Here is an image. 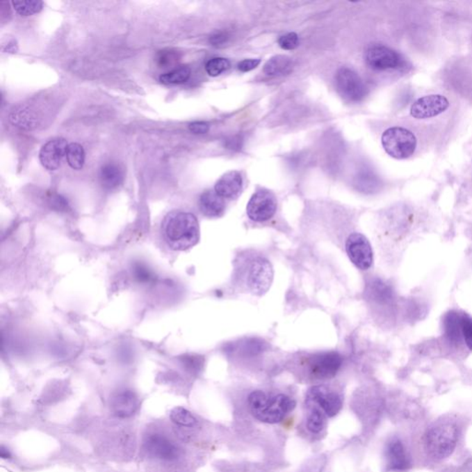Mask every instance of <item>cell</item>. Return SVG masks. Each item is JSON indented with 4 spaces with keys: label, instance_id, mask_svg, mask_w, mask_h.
I'll use <instances>...</instances> for the list:
<instances>
[{
    "label": "cell",
    "instance_id": "obj_1",
    "mask_svg": "<svg viewBox=\"0 0 472 472\" xmlns=\"http://www.w3.org/2000/svg\"><path fill=\"white\" fill-rule=\"evenodd\" d=\"M233 277L234 284L240 290L261 296L272 284L273 268L264 257L245 254L237 259Z\"/></svg>",
    "mask_w": 472,
    "mask_h": 472
},
{
    "label": "cell",
    "instance_id": "obj_37",
    "mask_svg": "<svg viewBox=\"0 0 472 472\" xmlns=\"http://www.w3.org/2000/svg\"><path fill=\"white\" fill-rule=\"evenodd\" d=\"M18 50V47H17L16 42L13 40L8 43L7 47L3 48V51L7 53H16Z\"/></svg>",
    "mask_w": 472,
    "mask_h": 472
},
{
    "label": "cell",
    "instance_id": "obj_28",
    "mask_svg": "<svg viewBox=\"0 0 472 472\" xmlns=\"http://www.w3.org/2000/svg\"><path fill=\"white\" fill-rule=\"evenodd\" d=\"M170 418L175 425L184 428H194L197 425V419L188 409L182 407H175L170 412Z\"/></svg>",
    "mask_w": 472,
    "mask_h": 472
},
{
    "label": "cell",
    "instance_id": "obj_6",
    "mask_svg": "<svg viewBox=\"0 0 472 472\" xmlns=\"http://www.w3.org/2000/svg\"><path fill=\"white\" fill-rule=\"evenodd\" d=\"M382 145L386 154L394 159H408L416 151L417 138L411 130L394 127L383 133Z\"/></svg>",
    "mask_w": 472,
    "mask_h": 472
},
{
    "label": "cell",
    "instance_id": "obj_27",
    "mask_svg": "<svg viewBox=\"0 0 472 472\" xmlns=\"http://www.w3.org/2000/svg\"><path fill=\"white\" fill-rule=\"evenodd\" d=\"M14 10L19 15L28 17L33 14L40 13L43 8V2L39 0H21V1H13Z\"/></svg>",
    "mask_w": 472,
    "mask_h": 472
},
{
    "label": "cell",
    "instance_id": "obj_29",
    "mask_svg": "<svg viewBox=\"0 0 472 472\" xmlns=\"http://www.w3.org/2000/svg\"><path fill=\"white\" fill-rule=\"evenodd\" d=\"M309 408L311 412L307 417V428L309 431L318 434L326 425V414L315 407H309Z\"/></svg>",
    "mask_w": 472,
    "mask_h": 472
},
{
    "label": "cell",
    "instance_id": "obj_3",
    "mask_svg": "<svg viewBox=\"0 0 472 472\" xmlns=\"http://www.w3.org/2000/svg\"><path fill=\"white\" fill-rule=\"evenodd\" d=\"M247 402L253 416L266 423L282 422L296 406L295 401L289 396L278 394L268 397L261 390L251 392Z\"/></svg>",
    "mask_w": 472,
    "mask_h": 472
},
{
    "label": "cell",
    "instance_id": "obj_23",
    "mask_svg": "<svg viewBox=\"0 0 472 472\" xmlns=\"http://www.w3.org/2000/svg\"><path fill=\"white\" fill-rule=\"evenodd\" d=\"M380 180L370 169H363L356 177L355 186L363 193H375L380 188Z\"/></svg>",
    "mask_w": 472,
    "mask_h": 472
},
{
    "label": "cell",
    "instance_id": "obj_20",
    "mask_svg": "<svg viewBox=\"0 0 472 472\" xmlns=\"http://www.w3.org/2000/svg\"><path fill=\"white\" fill-rule=\"evenodd\" d=\"M295 63L287 56H275L271 58L264 66V72L268 76H284L293 72Z\"/></svg>",
    "mask_w": 472,
    "mask_h": 472
},
{
    "label": "cell",
    "instance_id": "obj_26",
    "mask_svg": "<svg viewBox=\"0 0 472 472\" xmlns=\"http://www.w3.org/2000/svg\"><path fill=\"white\" fill-rule=\"evenodd\" d=\"M66 157L67 163L74 170L83 169L86 163V152L83 147L79 143H70L67 148Z\"/></svg>",
    "mask_w": 472,
    "mask_h": 472
},
{
    "label": "cell",
    "instance_id": "obj_15",
    "mask_svg": "<svg viewBox=\"0 0 472 472\" xmlns=\"http://www.w3.org/2000/svg\"><path fill=\"white\" fill-rule=\"evenodd\" d=\"M387 469L395 472H402L411 468V459L400 440L394 438L387 443L386 448Z\"/></svg>",
    "mask_w": 472,
    "mask_h": 472
},
{
    "label": "cell",
    "instance_id": "obj_36",
    "mask_svg": "<svg viewBox=\"0 0 472 472\" xmlns=\"http://www.w3.org/2000/svg\"><path fill=\"white\" fill-rule=\"evenodd\" d=\"M242 143V138H240L239 136H234V137H231L226 140L225 145L227 147V149L236 151V149H241Z\"/></svg>",
    "mask_w": 472,
    "mask_h": 472
},
{
    "label": "cell",
    "instance_id": "obj_19",
    "mask_svg": "<svg viewBox=\"0 0 472 472\" xmlns=\"http://www.w3.org/2000/svg\"><path fill=\"white\" fill-rule=\"evenodd\" d=\"M10 123L17 128L24 130L35 129L40 122L38 113L28 106H19L13 110L10 117Z\"/></svg>",
    "mask_w": 472,
    "mask_h": 472
},
{
    "label": "cell",
    "instance_id": "obj_33",
    "mask_svg": "<svg viewBox=\"0 0 472 472\" xmlns=\"http://www.w3.org/2000/svg\"><path fill=\"white\" fill-rule=\"evenodd\" d=\"M260 64V59H245L238 64V70L242 72H251Z\"/></svg>",
    "mask_w": 472,
    "mask_h": 472
},
{
    "label": "cell",
    "instance_id": "obj_2",
    "mask_svg": "<svg viewBox=\"0 0 472 472\" xmlns=\"http://www.w3.org/2000/svg\"><path fill=\"white\" fill-rule=\"evenodd\" d=\"M163 236L171 250H188L200 241L199 220L190 213L172 211L163 220Z\"/></svg>",
    "mask_w": 472,
    "mask_h": 472
},
{
    "label": "cell",
    "instance_id": "obj_18",
    "mask_svg": "<svg viewBox=\"0 0 472 472\" xmlns=\"http://www.w3.org/2000/svg\"><path fill=\"white\" fill-rule=\"evenodd\" d=\"M199 205L206 217L218 218L225 213V200L215 191H205L200 197Z\"/></svg>",
    "mask_w": 472,
    "mask_h": 472
},
{
    "label": "cell",
    "instance_id": "obj_7",
    "mask_svg": "<svg viewBox=\"0 0 472 472\" xmlns=\"http://www.w3.org/2000/svg\"><path fill=\"white\" fill-rule=\"evenodd\" d=\"M366 61L372 70L377 72L407 69L405 58L397 51L382 44L373 45L370 47L366 53Z\"/></svg>",
    "mask_w": 472,
    "mask_h": 472
},
{
    "label": "cell",
    "instance_id": "obj_16",
    "mask_svg": "<svg viewBox=\"0 0 472 472\" xmlns=\"http://www.w3.org/2000/svg\"><path fill=\"white\" fill-rule=\"evenodd\" d=\"M140 407V400L134 392L129 390L118 392L111 400V409L115 416L129 418L132 416Z\"/></svg>",
    "mask_w": 472,
    "mask_h": 472
},
{
    "label": "cell",
    "instance_id": "obj_11",
    "mask_svg": "<svg viewBox=\"0 0 472 472\" xmlns=\"http://www.w3.org/2000/svg\"><path fill=\"white\" fill-rule=\"evenodd\" d=\"M277 200L270 191L261 189L251 197L247 207V216L253 222H263L271 219L276 213Z\"/></svg>",
    "mask_w": 472,
    "mask_h": 472
},
{
    "label": "cell",
    "instance_id": "obj_5",
    "mask_svg": "<svg viewBox=\"0 0 472 472\" xmlns=\"http://www.w3.org/2000/svg\"><path fill=\"white\" fill-rule=\"evenodd\" d=\"M459 429L450 421L434 423L425 434V446L428 453L434 459H446L456 448Z\"/></svg>",
    "mask_w": 472,
    "mask_h": 472
},
{
    "label": "cell",
    "instance_id": "obj_24",
    "mask_svg": "<svg viewBox=\"0 0 472 472\" xmlns=\"http://www.w3.org/2000/svg\"><path fill=\"white\" fill-rule=\"evenodd\" d=\"M446 334L449 341L453 343H460L462 340V329H460V315L456 312H450L445 318Z\"/></svg>",
    "mask_w": 472,
    "mask_h": 472
},
{
    "label": "cell",
    "instance_id": "obj_22",
    "mask_svg": "<svg viewBox=\"0 0 472 472\" xmlns=\"http://www.w3.org/2000/svg\"><path fill=\"white\" fill-rule=\"evenodd\" d=\"M369 298L378 304H389L394 299L391 288L380 279H373L369 284Z\"/></svg>",
    "mask_w": 472,
    "mask_h": 472
},
{
    "label": "cell",
    "instance_id": "obj_10",
    "mask_svg": "<svg viewBox=\"0 0 472 472\" xmlns=\"http://www.w3.org/2000/svg\"><path fill=\"white\" fill-rule=\"evenodd\" d=\"M336 84L339 92L346 100L350 101H360L366 95V87L363 80L355 70L349 67H341L336 76Z\"/></svg>",
    "mask_w": 472,
    "mask_h": 472
},
{
    "label": "cell",
    "instance_id": "obj_9",
    "mask_svg": "<svg viewBox=\"0 0 472 472\" xmlns=\"http://www.w3.org/2000/svg\"><path fill=\"white\" fill-rule=\"evenodd\" d=\"M346 252L352 264L361 270H367L374 262V254L366 237L360 233L350 234L346 241Z\"/></svg>",
    "mask_w": 472,
    "mask_h": 472
},
{
    "label": "cell",
    "instance_id": "obj_17",
    "mask_svg": "<svg viewBox=\"0 0 472 472\" xmlns=\"http://www.w3.org/2000/svg\"><path fill=\"white\" fill-rule=\"evenodd\" d=\"M243 189V177L237 171H230L223 174L215 185L214 191L222 199H234Z\"/></svg>",
    "mask_w": 472,
    "mask_h": 472
},
{
    "label": "cell",
    "instance_id": "obj_8",
    "mask_svg": "<svg viewBox=\"0 0 472 472\" xmlns=\"http://www.w3.org/2000/svg\"><path fill=\"white\" fill-rule=\"evenodd\" d=\"M305 402L308 407L321 409L327 417L336 416L343 408L341 396L326 385L311 387L307 391Z\"/></svg>",
    "mask_w": 472,
    "mask_h": 472
},
{
    "label": "cell",
    "instance_id": "obj_14",
    "mask_svg": "<svg viewBox=\"0 0 472 472\" xmlns=\"http://www.w3.org/2000/svg\"><path fill=\"white\" fill-rule=\"evenodd\" d=\"M67 140L65 138H54L42 147L39 158L42 165L47 170L55 171L61 165L62 159L66 156Z\"/></svg>",
    "mask_w": 472,
    "mask_h": 472
},
{
    "label": "cell",
    "instance_id": "obj_31",
    "mask_svg": "<svg viewBox=\"0 0 472 472\" xmlns=\"http://www.w3.org/2000/svg\"><path fill=\"white\" fill-rule=\"evenodd\" d=\"M460 329H462V339L465 341L466 346L469 350H472V318L466 314L460 315Z\"/></svg>",
    "mask_w": 472,
    "mask_h": 472
},
{
    "label": "cell",
    "instance_id": "obj_4",
    "mask_svg": "<svg viewBox=\"0 0 472 472\" xmlns=\"http://www.w3.org/2000/svg\"><path fill=\"white\" fill-rule=\"evenodd\" d=\"M300 356L298 366L307 377L313 380H327L337 375L343 364V357L337 352L305 353Z\"/></svg>",
    "mask_w": 472,
    "mask_h": 472
},
{
    "label": "cell",
    "instance_id": "obj_21",
    "mask_svg": "<svg viewBox=\"0 0 472 472\" xmlns=\"http://www.w3.org/2000/svg\"><path fill=\"white\" fill-rule=\"evenodd\" d=\"M100 181L101 186L106 189H114L122 183L124 174L120 165L115 163H106L101 168Z\"/></svg>",
    "mask_w": 472,
    "mask_h": 472
},
{
    "label": "cell",
    "instance_id": "obj_34",
    "mask_svg": "<svg viewBox=\"0 0 472 472\" xmlns=\"http://www.w3.org/2000/svg\"><path fill=\"white\" fill-rule=\"evenodd\" d=\"M188 128L194 134H206L210 129V125L202 121H197V122L191 123Z\"/></svg>",
    "mask_w": 472,
    "mask_h": 472
},
{
    "label": "cell",
    "instance_id": "obj_12",
    "mask_svg": "<svg viewBox=\"0 0 472 472\" xmlns=\"http://www.w3.org/2000/svg\"><path fill=\"white\" fill-rule=\"evenodd\" d=\"M143 448L149 457L166 462L177 459L180 455L177 446L166 435L159 432H152L146 435L143 441Z\"/></svg>",
    "mask_w": 472,
    "mask_h": 472
},
{
    "label": "cell",
    "instance_id": "obj_13",
    "mask_svg": "<svg viewBox=\"0 0 472 472\" xmlns=\"http://www.w3.org/2000/svg\"><path fill=\"white\" fill-rule=\"evenodd\" d=\"M449 106L448 98L442 95L423 96L412 104L411 115L418 120H430L445 113Z\"/></svg>",
    "mask_w": 472,
    "mask_h": 472
},
{
    "label": "cell",
    "instance_id": "obj_35",
    "mask_svg": "<svg viewBox=\"0 0 472 472\" xmlns=\"http://www.w3.org/2000/svg\"><path fill=\"white\" fill-rule=\"evenodd\" d=\"M229 36L225 32H217L213 33L210 38V43L214 47H220V45L227 43Z\"/></svg>",
    "mask_w": 472,
    "mask_h": 472
},
{
    "label": "cell",
    "instance_id": "obj_25",
    "mask_svg": "<svg viewBox=\"0 0 472 472\" xmlns=\"http://www.w3.org/2000/svg\"><path fill=\"white\" fill-rule=\"evenodd\" d=\"M191 70L188 66H181L171 70L160 77L161 83L166 86H174L186 83L190 78Z\"/></svg>",
    "mask_w": 472,
    "mask_h": 472
},
{
    "label": "cell",
    "instance_id": "obj_32",
    "mask_svg": "<svg viewBox=\"0 0 472 472\" xmlns=\"http://www.w3.org/2000/svg\"><path fill=\"white\" fill-rule=\"evenodd\" d=\"M278 43L282 49L293 50L299 45V38L295 33H287L279 39Z\"/></svg>",
    "mask_w": 472,
    "mask_h": 472
},
{
    "label": "cell",
    "instance_id": "obj_30",
    "mask_svg": "<svg viewBox=\"0 0 472 472\" xmlns=\"http://www.w3.org/2000/svg\"><path fill=\"white\" fill-rule=\"evenodd\" d=\"M230 67V62L222 58L211 59L206 64V72L211 77H217Z\"/></svg>",
    "mask_w": 472,
    "mask_h": 472
}]
</instances>
